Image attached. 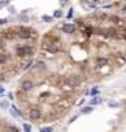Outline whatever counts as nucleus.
Here are the masks:
<instances>
[{
	"mask_svg": "<svg viewBox=\"0 0 126 132\" xmlns=\"http://www.w3.org/2000/svg\"><path fill=\"white\" fill-rule=\"evenodd\" d=\"M34 54V50L32 46H22V47H17L15 50V55L19 56V58H23V56H30Z\"/></svg>",
	"mask_w": 126,
	"mask_h": 132,
	"instance_id": "nucleus-1",
	"label": "nucleus"
},
{
	"mask_svg": "<svg viewBox=\"0 0 126 132\" xmlns=\"http://www.w3.org/2000/svg\"><path fill=\"white\" fill-rule=\"evenodd\" d=\"M34 34V32L32 29H26V28H21L19 29V32L17 33V36L19 39H23V40H29V39H32V36Z\"/></svg>",
	"mask_w": 126,
	"mask_h": 132,
	"instance_id": "nucleus-2",
	"label": "nucleus"
},
{
	"mask_svg": "<svg viewBox=\"0 0 126 132\" xmlns=\"http://www.w3.org/2000/svg\"><path fill=\"white\" fill-rule=\"evenodd\" d=\"M34 88V83L32 80H23L21 83V90L23 92H30Z\"/></svg>",
	"mask_w": 126,
	"mask_h": 132,
	"instance_id": "nucleus-3",
	"label": "nucleus"
},
{
	"mask_svg": "<svg viewBox=\"0 0 126 132\" xmlns=\"http://www.w3.org/2000/svg\"><path fill=\"white\" fill-rule=\"evenodd\" d=\"M29 118L36 121V120H40L41 118V110L38 107H32L29 110Z\"/></svg>",
	"mask_w": 126,
	"mask_h": 132,
	"instance_id": "nucleus-4",
	"label": "nucleus"
},
{
	"mask_svg": "<svg viewBox=\"0 0 126 132\" xmlns=\"http://www.w3.org/2000/svg\"><path fill=\"white\" fill-rule=\"evenodd\" d=\"M44 48H45L47 51L52 52V54H56V52H59V46L58 44H55V43H47L45 46H44Z\"/></svg>",
	"mask_w": 126,
	"mask_h": 132,
	"instance_id": "nucleus-5",
	"label": "nucleus"
},
{
	"mask_svg": "<svg viewBox=\"0 0 126 132\" xmlns=\"http://www.w3.org/2000/svg\"><path fill=\"white\" fill-rule=\"evenodd\" d=\"M62 30H63V33H66V34H73L76 32V25H73V23H64L62 26Z\"/></svg>",
	"mask_w": 126,
	"mask_h": 132,
	"instance_id": "nucleus-6",
	"label": "nucleus"
},
{
	"mask_svg": "<svg viewBox=\"0 0 126 132\" xmlns=\"http://www.w3.org/2000/svg\"><path fill=\"white\" fill-rule=\"evenodd\" d=\"M107 63H108V59L104 58V56H97L96 58V66L97 68H103V66H105Z\"/></svg>",
	"mask_w": 126,
	"mask_h": 132,
	"instance_id": "nucleus-7",
	"label": "nucleus"
},
{
	"mask_svg": "<svg viewBox=\"0 0 126 132\" xmlns=\"http://www.w3.org/2000/svg\"><path fill=\"white\" fill-rule=\"evenodd\" d=\"M92 111H93L92 106H84L82 109H81V113H82V114H91Z\"/></svg>",
	"mask_w": 126,
	"mask_h": 132,
	"instance_id": "nucleus-8",
	"label": "nucleus"
},
{
	"mask_svg": "<svg viewBox=\"0 0 126 132\" xmlns=\"http://www.w3.org/2000/svg\"><path fill=\"white\" fill-rule=\"evenodd\" d=\"M7 61H8V55H7V54H3V52H0V65H4Z\"/></svg>",
	"mask_w": 126,
	"mask_h": 132,
	"instance_id": "nucleus-9",
	"label": "nucleus"
},
{
	"mask_svg": "<svg viewBox=\"0 0 126 132\" xmlns=\"http://www.w3.org/2000/svg\"><path fill=\"white\" fill-rule=\"evenodd\" d=\"M110 21L117 25V23H119V22H121V18L118 17V15H110Z\"/></svg>",
	"mask_w": 126,
	"mask_h": 132,
	"instance_id": "nucleus-10",
	"label": "nucleus"
},
{
	"mask_svg": "<svg viewBox=\"0 0 126 132\" xmlns=\"http://www.w3.org/2000/svg\"><path fill=\"white\" fill-rule=\"evenodd\" d=\"M101 103V99L99 96H93V99H91V105H99Z\"/></svg>",
	"mask_w": 126,
	"mask_h": 132,
	"instance_id": "nucleus-11",
	"label": "nucleus"
},
{
	"mask_svg": "<svg viewBox=\"0 0 126 132\" xmlns=\"http://www.w3.org/2000/svg\"><path fill=\"white\" fill-rule=\"evenodd\" d=\"M36 68H37L38 70H45L47 66H45V63H44V62H37V63H36Z\"/></svg>",
	"mask_w": 126,
	"mask_h": 132,
	"instance_id": "nucleus-12",
	"label": "nucleus"
},
{
	"mask_svg": "<svg viewBox=\"0 0 126 132\" xmlns=\"http://www.w3.org/2000/svg\"><path fill=\"white\" fill-rule=\"evenodd\" d=\"M6 132H19V129L17 127H14V125H8L7 129H6Z\"/></svg>",
	"mask_w": 126,
	"mask_h": 132,
	"instance_id": "nucleus-13",
	"label": "nucleus"
},
{
	"mask_svg": "<svg viewBox=\"0 0 126 132\" xmlns=\"http://www.w3.org/2000/svg\"><path fill=\"white\" fill-rule=\"evenodd\" d=\"M40 132H54V128L52 127H41L40 128Z\"/></svg>",
	"mask_w": 126,
	"mask_h": 132,
	"instance_id": "nucleus-14",
	"label": "nucleus"
},
{
	"mask_svg": "<svg viewBox=\"0 0 126 132\" xmlns=\"http://www.w3.org/2000/svg\"><path fill=\"white\" fill-rule=\"evenodd\" d=\"M89 94L92 95V96H96V95H99V88H97V87H93L92 90L89 91Z\"/></svg>",
	"mask_w": 126,
	"mask_h": 132,
	"instance_id": "nucleus-15",
	"label": "nucleus"
},
{
	"mask_svg": "<svg viewBox=\"0 0 126 132\" xmlns=\"http://www.w3.org/2000/svg\"><path fill=\"white\" fill-rule=\"evenodd\" d=\"M63 17V13L60 10H55L54 11V18H62Z\"/></svg>",
	"mask_w": 126,
	"mask_h": 132,
	"instance_id": "nucleus-16",
	"label": "nucleus"
},
{
	"mask_svg": "<svg viewBox=\"0 0 126 132\" xmlns=\"http://www.w3.org/2000/svg\"><path fill=\"white\" fill-rule=\"evenodd\" d=\"M71 84H74V85H80L81 84V80L78 78V76H76V77H73L71 78Z\"/></svg>",
	"mask_w": 126,
	"mask_h": 132,
	"instance_id": "nucleus-17",
	"label": "nucleus"
},
{
	"mask_svg": "<svg viewBox=\"0 0 126 132\" xmlns=\"http://www.w3.org/2000/svg\"><path fill=\"white\" fill-rule=\"evenodd\" d=\"M41 19L44 22H52V21H54V17H49V15H42Z\"/></svg>",
	"mask_w": 126,
	"mask_h": 132,
	"instance_id": "nucleus-18",
	"label": "nucleus"
},
{
	"mask_svg": "<svg viewBox=\"0 0 126 132\" xmlns=\"http://www.w3.org/2000/svg\"><path fill=\"white\" fill-rule=\"evenodd\" d=\"M105 32H107V34H110V36H114V34L117 33V29H114V28H110V29H107Z\"/></svg>",
	"mask_w": 126,
	"mask_h": 132,
	"instance_id": "nucleus-19",
	"label": "nucleus"
},
{
	"mask_svg": "<svg viewBox=\"0 0 126 132\" xmlns=\"http://www.w3.org/2000/svg\"><path fill=\"white\" fill-rule=\"evenodd\" d=\"M32 65H33V61H29L28 63H25L23 66H22V69H23V70H28V69H29L30 66H32Z\"/></svg>",
	"mask_w": 126,
	"mask_h": 132,
	"instance_id": "nucleus-20",
	"label": "nucleus"
},
{
	"mask_svg": "<svg viewBox=\"0 0 126 132\" xmlns=\"http://www.w3.org/2000/svg\"><path fill=\"white\" fill-rule=\"evenodd\" d=\"M23 131L25 132H32V127L29 124H23Z\"/></svg>",
	"mask_w": 126,
	"mask_h": 132,
	"instance_id": "nucleus-21",
	"label": "nucleus"
},
{
	"mask_svg": "<svg viewBox=\"0 0 126 132\" xmlns=\"http://www.w3.org/2000/svg\"><path fill=\"white\" fill-rule=\"evenodd\" d=\"M108 106H110V107H118L119 105H118L117 102H110V103H108Z\"/></svg>",
	"mask_w": 126,
	"mask_h": 132,
	"instance_id": "nucleus-22",
	"label": "nucleus"
},
{
	"mask_svg": "<svg viewBox=\"0 0 126 132\" xmlns=\"http://www.w3.org/2000/svg\"><path fill=\"white\" fill-rule=\"evenodd\" d=\"M73 11H74V10H73V8H70V10H69V14H67V18H73V14H74V13H73Z\"/></svg>",
	"mask_w": 126,
	"mask_h": 132,
	"instance_id": "nucleus-23",
	"label": "nucleus"
},
{
	"mask_svg": "<svg viewBox=\"0 0 126 132\" xmlns=\"http://www.w3.org/2000/svg\"><path fill=\"white\" fill-rule=\"evenodd\" d=\"M0 106L3 107V109H6V107H8V102H1L0 103Z\"/></svg>",
	"mask_w": 126,
	"mask_h": 132,
	"instance_id": "nucleus-24",
	"label": "nucleus"
},
{
	"mask_svg": "<svg viewBox=\"0 0 126 132\" xmlns=\"http://www.w3.org/2000/svg\"><path fill=\"white\" fill-rule=\"evenodd\" d=\"M6 22H7V19H6V18H0V25H4Z\"/></svg>",
	"mask_w": 126,
	"mask_h": 132,
	"instance_id": "nucleus-25",
	"label": "nucleus"
},
{
	"mask_svg": "<svg viewBox=\"0 0 126 132\" xmlns=\"http://www.w3.org/2000/svg\"><path fill=\"white\" fill-rule=\"evenodd\" d=\"M7 4H8V1H1V3H0V8L4 7V6H7Z\"/></svg>",
	"mask_w": 126,
	"mask_h": 132,
	"instance_id": "nucleus-26",
	"label": "nucleus"
},
{
	"mask_svg": "<svg viewBox=\"0 0 126 132\" xmlns=\"http://www.w3.org/2000/svg\"><path fill=\"white\" fill-rule=\"evenodd\" d=\"M8 99H10V101H13V99H14V95L11 94V92H10V94H8Z\"/></svg>",
	"mask_w": 126,
	"mask_h": 132,
	"instance_id": "nucleus-27",
	"label": "nucleus"
},
{
	"mask_svg": "<svg viewBox=\"0 0 126 132\" xmlns=\"http://www.w3.org/2000/svg\"><path fill=\"white\" fill-rule=\"evenodd\" d=\"M60 3H62V4H67L69 0H60Z\"/></svg>",
	"mask_w": 126,
	"mask_h": 132,
	"instance_id": "nucleus-28",
	"label": "nucleus"
},
{
	"mask_svg": "<svg viewBox=\"0 0 126 132\" xmlns=\"http://www.w3.org/2000/svg\"><path fill=\"white\" fill-rule=\"evenodd\" d=\"M1 94H4V88H3V87H0V95Z\"/></svg>",
	"mask_w": 126,
	"mask_h": 132,
	"instance_id": "nucleus-29",
	"label": "nucleus"
},
{
	"mask_svg": "<svg viewBox=\"0 0 126 132\" xmlns=\"http://www.w3.org/2000/svg\"><path fill=\"white\" fill-rule=\"evenodd\" d=\"M122 11H123V13H126V4L123 6V7H122Z\"/></svg>",
	"mask_w": 126,
	"mask_h": 132,
	"instance_id": "nucleus-30",
	"label": "nucleus"
},
{
	"mask_svg": "<svg viewBox=\"0 0 126 132\" xmlns=\"http://www.w3.org/2000/svg\"><path fill=\"white\" fill-rule=\"evenodd\" d=\"M92 3H97V1H100V0H91Z\"/></svg>",
	"mask_w": 126,
	"mask_h": 132,
	"instance_id": "nucleus-31",
	"label": "nucleus"
},
{
	"mask_svg": "<svg viewBox=\"0 0 126 132\" xmlns=\"http://www.w3.org/2000/svg\"><path fill=\"white\" fill-rule=\"evenodd\" d=\"M123 37H125V39H126V32H123Z\"/></svg>",
	"mask_w": 126,
	"mask_h": 132,
	"instance_id": "nucleus-32",
	"label": "nucleus"
},
{
	"mask_svg": "<svg viewBox=\"0 0 126 132\" xmlns=\"http://www.w3.org/2000/svg\"><path fill=\"white\" fill-rule=\"evenodd\" d=\"M0 37H1V32H0Z\"/></svg>",
	"mask_w": 126,
	"mask_h": 132,
	"instance_id": "nucleus-33",
	"label": "nucleus"
}]
</instances>
